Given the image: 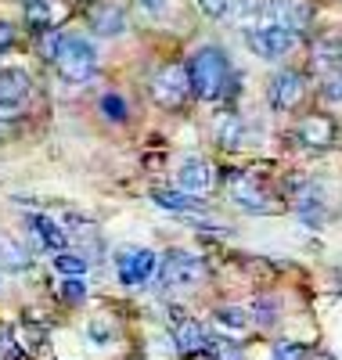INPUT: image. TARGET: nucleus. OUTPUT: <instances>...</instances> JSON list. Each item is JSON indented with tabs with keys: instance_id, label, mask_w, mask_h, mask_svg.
Masks as SVG:
<instances>
[{
	"instance_id": "obj_1",
	"label": "nucleus",
	"mask_w": 342,
	"mask_h": 360,
	"mask_svg": "<svg viewBox=\"0 0 342 360\" xmlns=\"http://www.w3.org/2000/svg\"><path fill=\"white\" fill-rule=\"evenodd\" d=\"M188 69V83H191V94L202 101H216L231 90V62L220 47H202L191 54V62L184 65Z\"/></svg>"
},
{
	"instance_id": "obj_2",
	"label": "nucleus",
	"mask_w": 342,
	"mask_h": 360,
	"mask_svg": "<svg viewBox=\"0 0 342 360\" xmlns=\"http://www.w3.org/2000/svg\"><path fill=\"white\" fill-rule=\"evenodd\" d=\"M54 69H58L61 79L83 83V79H90L98 72V51L80 37H61L58 54H54Z\"/></svg>"
},
{
	"instance_id": "obj_3",
	"label": "nucleus",
	"mask_w": 342,
	"mask_h": 360,
	"mask_svg": "<svg viewBox=\"0 0 342 360\" xmlns=\"http://www.w3.org/2000/svg\"><path fill=\"white\" fill-rule=\"evenodd\" d=\"M205 259H198L195 252H188V249H170L163 259H159V285L166 288V292H173V288H191V285H198L202 278H205Z\"/></svg>"
},
{
	"instance_id": "obj_4",
	"label": "nucleus",
	"mask_w": 342,
	"mask_h": 360,
	"mask_svg": "<svg viewBox=\"0 0 342 360\" xmlns=\"http://www.w3.org/2000/svg\"><path fill=\"white\" fill-rule=\"evenodd\" d=\"M227 180V195L241 205V209H248V213H281L285 209V202L277 198V195H270L260 180H253V176H245V173H227L224 176Z\"/></svg>"
},
{
	"instance_id": "obj_5",
	"label": "nucleus",
	"mask_w": 342,
	"mask_h": 360,
	"mask_svg": "<svg viewBox=\"0 0 342 360\" xmlns=\"http://www.w3.org/2000/svg\"><path fill=\"white\" fill-rule=\"evenodd\" d=\"M191 98V83H188V69L184 65H163L151 76V101L163 108H184V101Z\"/></svg>"
},
{
	"instance_id": "obj_6",
	"label": "nucleus",
	"mask_w": 342,
	"mask_h": 360,
	"mask_svg": "<svg viewBox=\"0 0 342 360\" xmlns=\"http://www.w3.org/2000/svg\"><path fill=\"white\" fill-rule=\"evenodd\" d=\"M245 44H248V51H253L256 58H267L270 62V58L289 54L296 37L289 33V29H281V25H260V29H248L245 33Z\"/></svg>"
},
{
	"instance_id": "obj_7",
	"label": "nucleus",
	"mask_w": 342,
	"mask_h": 360,
	"mask_svg": "<svg viewBox=\"0 0 342 360\" xmlns=\"http://www.w3.org/2000/svg\"><path fill=\"white\" fill-rule=\"evenodd\" d=\"M115 270H119V281L122 285H144L148 278H155L159 270V256L148 252V249H122L115 256Z\"/></svg>"
},
{
	"instance_id": "obj_8",
	"label": "nucleus",
	"mask_w": 342,
	"mask_h": 360,
	"mask_svg": "<svg viewBox=\"0 0 342 360\" xmlns=\"http://www.w3.org/2000/svg\"><path fill=\"white\" fill-rule=\"evenodd\" d=\"M267 94H270V105H274L277 112H292V108H299L303 98H306V76L296 72V69L277 72V76L270 79Z\"/></svg>"
},
{
	"instance_id": "obj_9",
	"label": "nucleus",
	"mask_w": 342,
	"mask_h": 360,
	"mask_svg": "<svg viewBox=\"0 0 342 360\" xmlns=\"http://www.w3.org/2000/svg\"><path fill=\"white\" fill-rule=\"evenodd\" d=\"M177 191H184V195H209L213 188H216V169H213V162L209 159H188V162H180L177 166Z\"/></svg>"
},
{
	"instance_id": "obj_10",
	"label": "nucleus",
	"mask_w": 342,
	"mask_h": 360,
	"mask_svg": "<svg viewBox=\"0 0 342 360\" xmlns=\"http://www.w3.org/2000/svg\"><path fill=\"white\" fill-rule=\"evenodd\" d=\"M296 137H299V144H306V148H310V152H324V148H331V144H335L338 127H335V119H331V115L314 112V115H303V119H299Z\"/></svg>"
},
{
	"instance_id": "obj_11",
	"label": "nucleus",
	"mask_w": 342,
	"mask_h": 360,
	"mask_svg": "<svg viewBox=\"0 0 342 360\" xmlns=\"http://www.w3.org/2000/svg\"><path fill=\"white\" fill-rule=\"evenodd\" d=\"M267 11L274 15V25L289 29L292 37L306 33V29H310V22H314V8H310L306 0H270V4H267Z\"/></svg>"
},
{
	"instance_id": "obj_12",
	"label": "nucleus",
	"mask_w": 342,
	"mask_h": 360,
	"mask_svg": "<svg viewBox=\"0 0 342 360\" xmlns=\"http://www.w3.org/2000/svg\"><path fill=\"white\" fill-rule=\"evenodd\" d=\"M170 339H173V346L177 349H184V353H202V349H209V328L202 324V321H195V317H173V324H170Z\"/></svg>"
},
{
	"instance_id": "obj_13",
	"label": "nucleus",
	"mask_w": 342,
	"mask_h": 360,
	"mask_svg": "<svg viewBox=\"0 0 342 360\" xmlns=\"http://www.w3.org/2000/svg\"><path fill=\"white\" fill-rule=\"evenodd\" d=\"M90 29L98 37H119L127 33V11L119 4H94L90 8Z\"/></svg>"
},
{
	"instance_id": "obj_14",
	"label": "nucleus",
	"mask_w": 342,
	"mask_h": 360,
	"mask_svg": "<svg viewBox=\"0 0 342 360\" xmlns=\"http://www.w3.org/2000/svg\"><path fill=\"white\" fill-rule=\"evenodd\" d=\"M29 224V231H33V238H37V249H54V252H65V245H69V234H65V227L61 224H54V220H47V217H29L25 220Z\"/></svg>"
},
{
	"instance_id": "obj_15",
	"label": "nucleus",
	"mask_w": 342,
	"mask_h": 360,
	"mask_svg": "<svg viewBox=\"0 0 342 360\" xmlns=\"http://www.w3.org/2000/svg\"><path fill=\"white\" fill-rule=\"evenodd\" d=\"M151 198L155 202H159L163 209H166V213H177V217H188V220H202V213H205V205H198L191 195H184V191H166V188H159V191H151Z\"/></svg>"
},
{
	"instance_id": "obj_16",
	"label": "nucleus",
	"mask_w": 342,
	"mask_h": 360,
	"mask_svg": "<svg viewBox=\"0 0 342 360\" xmlns=\"http://www.w3.org/2000/svg\"><path fill=\"white\" fill-rule=\"evenodd\" d=\"M213 324H216V332L220 335H227V342H234V339H241V335H248V310H241V307H220L213 314Z\"/></svg>"
},
{
	"instance_id": "obj_17",
	"label": "nucleus",
	"mask_w": 342,
	"mask_h": 360,
	"mask_svg": "<svg viewBox=\"0 0 342 360\" xmlns=\"http://www.w3.org/2000/svg\"><path fill=\"white\" fill-rule=\"evenodd\" d=\"M33 90V79H29L22 69H4L0 72V105H22Z\"/></svg>"
},
{
	"instance_id": "obj_18",
	"label": "nucleus",
	"mask_w": 342,
	"mask_h": 360,
	"mask_svg": "<svg viewBox=\"0 0 342 360\" xmlns=\"http://www.w3.org/2000/svg\"><path fill=\"white\" fill-rule=\"evenodd\" d=\"M263 11H267L263 0H231L227 4V15H234V22L245 29V33L263 25Z\"/></svg>"
},
{
	"instance_id": "obj_19",
	"label": "nucleus",
	"mask_w": 342,
	"mask_h": 360,
	"mask_svg": "<svg viewBox=\"0 0 342 360\" xmlns=\"http://www.w3.org/2000/svg\"><path fill=\"white\" fill-rule=\"evenodd\" d=\"M0 266L11 270V274H22V270L33 266V256H29V249L18 245L15 238H8V242H0Z\"/></svg>"
},
{
	"instance_id": "obj_20",
	"label": "nucleus",
	"mask_w": 342,
	"mask_h": 360,
	"mask_svg": "<svg viewBox=\"0 0 342 360\" xmlns=\"http://www.w3.org/2000/svg\"><path fill=\"white\" fill-rule=\"evenodd\" d=\"M25 22H29V29H37V33H47L51 22H54V4L51 0H25Z\"/></svg>"
},
{
	"instance_id": "obj_21",
	"label": "nucleus",
	"mask_w": 342,
	"mask_h": 360,
	"mask_svg": "<svg viewBox=\"0 0 342 360\" xmlns=\"http://www.w3.org/2000/svg\"><path fill=\"white\" fill-rule=\"evenodd\" d=\"M216 141H220V148H227V152L238 148V141H241V119L231 115V112L216 119Z\"/></svg>"
},
{
	"instance_id": "obj_22",
	"label": "nucleus",
	"mask_w": 342,
	"mask_h": 360,
	"mask_svg": "<svg viewBox=\"0 0 342 360\" xmlns=\"http://www.w3.org/2000/svg\"><path fill=\"white\" fill-rule=\"evenodd\" d=\"M54 270H58L61 278H83L87 270H90V263L83 256H76V252H58L54 256Z\"/></svg>"
},
{
	"instance_id": "obj_23",
	"label": "nucleus",
	"mask_w": 342,
	"mask_h": 360,
	"mask_svg": "<svg viewBox=\"0 0 342 360\" xmlns=\"http://www.w3.org/2000/svg\"><path fill=\"white\" fill-rule=\"evenodd\" d=\"M314 65H317V69L324 65V72H331L335 65H342V44H338V40L317 44V47H314Z\"/></svg>"
},
{
	"instance_id": "obj_24",
	"label": "nucleus",
	"mask_w": 342,
	"mask_h": 360,
	"mask_svg": "<svg viewBox=\"0 0 342 360\" xmlns=\"http://www.w3.org/2000/svg\"><path fill=\"white\" fill-rule=\"evenodd\" d=\"M137 8H141V15H144L148 22H163V18H170L180 4H177V0H137Z\"/></svg>"
},
{
	"instance_id": "obj_25",
	"label": "nucleus",
	"mask_w": 342,
	"mask_h": 360,
	"mask_svg": "<svg viewBox=\"0 0 342 360\" xmlns=\"http://www.w3.org/2000/svg\"><path fill=\"white\" fill-rule=\"evenodd\" d=\"M314 349L303 346V342H277L274 346V360H310Z\"/></svg>"
},
{
	"instance_id": "obj_26",
	"label": "nucleus",
	"mask_w": 342,
	"mask_h": 360,
	"mask_svg": "<svg viewBox=\"0 0 342 360\" xmlns=\"http://www.w3.org/2000/svg\"><path fill=\"white\" fill-rule=\"evenodd\" d=\"M321 94H324V101H342V69H331V72H324V79H321Z\"/></svg>"
},
{
	"instance_id": "obj_27",
	"label": "nucleus",
	"mask_w": 342,
	"mask_h": 360,
	"mask_svg": "<svg viewBox=\"0 0 342 360\" xmlns=\"http://www.w3.org/2000/svg\"><path fill=\"white\" fill-rule=\"evenodd\" d=\"M58 295L65 299V303H83L87 288H83V281H80V278H65V281H61V288H58Z\"/></svg>"
},
{
	"instance_id": "obj_28",
	"label": "nucleus",
	"mask_w": 342,
	"mask_h": 360,
	"mask_svg": "<svg viewBox=\"0 0 342 360\" xmlns=\"http://www.w3.org/2000/svg\"><path fill=\"white\" fill-rule=\"evenodd\" d=\"M101 108H105L108 119H115V123H122V119H127V105H122V98H115V94H105Z\"/></svg>"
},
{
	"instance_id": "obj_29",
	"label": "nucleus",
	"mask_w": 342,
	"mask_h": 360,
	"mask_svg": "<svg viewBox=\"0 0 342 360\" xmlns=\"http://www.w3.org/2000/svg\"><path fill=\"white\" fill-rule=\"evenodd\" d=\"M227 4H231V0H198V11L205 18H224L227 15Z\"/></svg>"
},
{
	"instance_id": "obj_30",
	"label": "nucleus",
	"mask_w": 342,
	"mask_h": 360,
	"mask_svg": "<svg viewBox=\"0 0 342 360\" xmlns=\"http://www.w3.org/2000/svg\"><path fill=\"white\" fill-rule=\"evenodd\" d=\"M253 314H256V324H260V328H270V324H274V303H270V299H256Z\"/></svg>"
},
{
	"instance_id": "obj_31",
	"label": "nucleus",
	"mask_w": 342,
	"mask_h": 360,
	"mask_svg": "<svg viewBox=\"0 0 342 360\" xmlns=\"http://www.w3.org/2000/svg\"><path fill=\"white\" fill-rule=\"evenodd\" d=\"M213 360H245V353H241V346H234V342H220L216 346V353H209Z\"/></svg>"
},
{
	"instance_id": "obj_32",
	"label": "nucleus",
	"mask_w": 342,
	"mask_h": 360,
	"mask_svg": "<svg viewBox=\"0 0 342 360\" xmlns=\"http://www.w3.org/2000/svg\"><path fill=\"white\" fill-rule=\"evenodd\" d=\"M58 44H61V33H54V29H47V33H44V40H40V51H44V58H51V62H54V54H58Z\"/></svg>"
},
{
	"instance_id": "obj_33",
	"label": "nucleus",
	"mask_w": 342,
	"mask_h": 360,
	"mask_svg": "<svg viewBox=\"0 0 342 360\" xmlns=\"http://www.w3.org/2000/svg\"><path fill=\"white\" fill-rule=\"evenodd\" d=\"M11 44H15V29H11L8 22H0V51L11 47Z\"/></svg>"
},
{
	"instance_id": "obj_34",
	"label": "nucleus",
	"mask_w": 342,
	"mask_h": 360,
	"mask_svg": "<svg viewBox=\"0 0 342 360\" xmlns=\"http://www.w3.org/2000/svg\"><path fill=\"white\" fill-rule=\"evenodd\" d=\"M0 119H4V123L8 119H18V105H0Z\"/></svg>"
},
{
	"instance_id": "obj_35",
	"label": "nucleus",
	"mask_w": 342,
	"mask_h": 360,
	"mask_svg": "<svg viewBox=\"0 0 342 360\" xmlns=\"http://www.w3.org/2000/svg\"><path fill=\"white\" fill-rule=\"evenodd\" d=\"M188 360H213V356H205V353H191Z\"/></svg>"
}]
</instances>
